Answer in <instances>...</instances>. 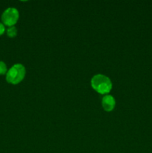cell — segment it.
<instances>
[{"instance_id":"obj_6","label":"cell","mask_w":152,"mask_h":153,"mask_svg":"<svg viewBox=\"0 0 152 153\" xmlns=\"http://www.w3.org/2000/svg\"><path fill=\"white\" fill-rule=\"evenodd\" d=\"M7 73V67L3 61H0V75H4Z\"/></svg>"},{"instance_id":"obj_3","label":"cell","mask_w":152,"mask_h":153,"mask_svg":"<svg viewBox=\"0 0 152 153\" xmlns=\"http://www.w3.org/2000/svg\"><path fill=\"white\" fill-rule=\"evenodd\" d=\"M19 16V14L17 9L14 7H9L3 12L1 15V20L5 25L12 27L17 22Z\"/></svg>"},{"instance_id":"obj_7","label":"cell","mask_w":152,"mask_h":153,"mask_svg":"<svg viewBox=\"0 0 152 153\" xmlns=\"http://www.w3.org/2000/svg\"><path fill=\"white\" fill-rule=\"evenodd\" d=\"M4 30H5V28H4V25H3L2 23H1V22H0V36H1V34H4Z\"/></svg>"},{"instance_id":"obj_2","label":"cell","mask_w":152,"mask_h":153,"mask_svg":"<svg viewBox=\"0 0 152 153\" xmlns=\"http://www.w3.org/2000/svg\"><path fill=\"white\" fill-rule=\"evenodd\" d=\"M25 76V68L22 64H14L6 74V81L12 85H17L22 82Z\"/></svg>"},{"instance_id":"obj_5","label":"cell","mask_w":152,"mask_h":153,"mask_svg":"<svg viewBox=\"0 0 152 153\" xmlns=\"http://www.w3.org/2000/svg\"><path fill=\"white\" fill-rule=\"evenodd\" d=\"M7 34L9 37H15L17 34V30L14 26L10 27L7 30Z\"/></svg>"},{"instance_id":"obj_1","label":"cell","mask_w":152,"mask_h":153,"mask_svg":"<svg viewBox=\"0 0 152 153\" xmlns=\"http://www.w3.org/2000/svg\"><path fill=\"white\" fill-rule=\"evenodd\" d=\"M91 86L96 92L101 94H108L113 88L110 79L102 74H97L92 78Z\"/></svg>"},{"instance_id":"obj_4","label":"cell","mask_w":152,"mask_h":153,"mask_svg":"<svg viewBox=\"0 0 152 153\" xmlns=\"http://www.w3.org/2000/svg\"><path fill=\"white\" fill-rule=\"evenodd\" d=\"M102 107L106 111H111L116 106V100L111 95H106L102 98Z\"/></svg>"}]
</instances>
